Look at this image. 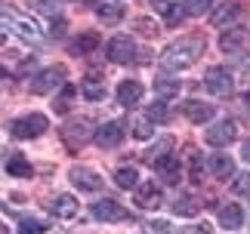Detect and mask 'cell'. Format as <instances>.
Returning <instances> with one entry per match:
<instances>
[{
    "label": "cell",
    "instance_id": "obj_32",
    "mask_svg": "<svg viewBox=\"0 0 250 234\" xmlns=\"http://www.w3.org/2000/svg\"><path fill=\"white\" fill-rule=\"evenodd\" d=\"M19 231H22V234H46V225L37 222V219H22V222H19Z\"/></svg>",
    "mask_w": 250,
    "mask_h": 234
},
{
    "label": "cell",
    "instance_id": "obj_41",
    "mask_svg": "<svg viewBox=\"0 0 250 234\" xmlns=\"http://www.w3.org/2000/svg\"><path fill=\"white\" fill-rule=\"evenodd\" d=\"M62 31H65V22H62V19H56V25H53V34H56V37H59Z\"/></svg>",
    "mask_w": 250,
    "mask_h": 234
},
{
    "label": "cell",
    "instance_id": "obj_21",
    "mask_svg": "<svg viewBox=\"0 0 250 234\" xmlns=\"http://www.w3.org/2000/svg\"><path fill=\"white\" fill-rule=\"evenodd\" d=\"M241 222H244V210L238 203H223L219 207V225L223 228H241Z\"/></svg>",
    "mask_w": 250,
    "mask_h": 234
},
{
    "label": "cell",
    "instance_id": "obj_28",
    "mask_svg": "<svg viewBox=\"0 0 250 234\" xmlns=\"http://www.w3.org/2000/svg\"><path fill=\"white\" fill-rule=\"evenodd\" d=\"M186 154H188V163H191L188 179L195 182V185H201V176H204V157H201V151H195V148H188Z\"/></svg>",
    "mask_w": 250,
    "mask_h": 234
},
{
    "label": "cell",
    "instance_id": "obj_34",
    "mask_svg": "<svg viewBox=\"0 0 250 234\" xmlns=\"http://www.w3.org/2000/svg\"><path fill=\"white\" fill-rule=\"evenodd\" d=\"M213 6V0H186V3H182V9H186V13H207V9Z\"/></svg>",
    "mask_w": 250,
    "mask_h": 234
},
{
    "label": "cell",
    "instance_id": "obj_3",
    "mask_svg": "<svg viewBox=\"0 0 250 234\" xmlns=\"http://www.w3.org/2000/svg\"><path fill=\"white\" fill-rule=\"evenodd\" d=\"M46 126H50V120H46V114H25L19 117V120L9 123V133H13V139H37V136L46 133Z\"/></svg>",
    "mask_w": 250,
    "mask_h": 234
},
{
    "label": "cell",
    "instance_id": "obj_13",
    "mask_svg": "<svg viewBox=\"0 0 250 234\" xmlns=\"http://www.w3.org/2000/svg\"><path fill=\"white\" fill-rule=\"evenodd\" d=\"M182 114L188 117L191 123H207L210 117L216 114V108L213 105H207V102H198V99H188L186 105H182Z\"/></svg>",
    "mask_w": 250,
    "mask_h": 234
},
{
    "label": "cell",
    "instance_id": "obj_18",
    "mask_svg": "<svg viewBox=\"0 0 250 234\" xmlns=\"http://www.w3.org/2000/svg\"><path fill=\"white\" fill-rule=\"evenodd\" d=\"M81 93H83V99H90V102H102L105 99V86H102V77L96 74V71H90L81 80Z\"/></svg>",
    "mask_w": 250,
    "mask_h": 234
},
{
    "label": "cell",
    "instance_id": "obj_16",
    "mask_svg": "<svg viewBox=\"0 0 250 234\" xmlns=\"http://www.w3.org/2000/svg\"><path fill=\"white\" fill-rule=\"evenodd\" d=\"M142 93H146V86H142L139 80H121V83H118V102L124 105V108L136 105V102L142 99Z\"/></svg>",
    "mask_w": 250,
    "mask_h": 234
},
{
    "label": "cell",
    "instance_id": "obj_40",
    "mask_svg": "<svg viewBox=\"0 0 250 234\" xmlns=\"http://www.w3.org/2000/svg\"><path fill=\"white\" fill-rule=\"evenodd\" d=\"M207 231H210L207 225H198V228H182L179 234H207Z\"/></svg>",
    "mask_w": 250,
    "mask_h": 234
},
{
    "label": "cell",
    "instance_id": "obj_26",
    "mask_svg": "<svg viewBox=\"0 0 250 234\" xmlns=\"http://www.w3.org/2000/svg\"><path fill=\"white\" fill-rule=\"evenodd\" d=\"M99 46V34H93V31H83L78 40H74V46H71V53H78V56H83V53H90V50H96Z\"/></svg>",
    "mask_w": 250,
    "mask_h": 234
},
{
    "label": "cell",
    "instance_id": "obj_22",
    "mask_svg": "<svg viewBox=\"0 0 250 234\" xmlns=\"http://www.w3.org/2000/svg\"><path fill=\"white\" fill-rule=\"evenodd\" d=\"M210 173H213L216 179H229V176L235 173V160L229 157V154H213V157H210Z\"/></svg>",
    "mask_w": 250,
    "mask_h": 234
},
{
    "label": "cell",
    "instance_id": "obj_9",
    "mask_svg": "<svg viewBox=\"0 0 250 234\" xmlns=\"http://www.w3.org/2000/svg\"><path fill=\"white\" fill-rule=\"evenodd\" d=\"M235 133H238L235 120H219V123H213L207 130V142L213 145V148H226V145L235 142Z\"/></svg>",
    "mask_w": 250,
    "mask_h": 234
},
{
    "label": "cell",
    "instance_id": "obj_8",
    "mask_svg": "<svg viewBox=\"0 0 250 234\" xmlns=\"http://www.w3.org/2000/svg\"><path fill=\"white\" fill-rule=\"evenodd\" d=\"M151 6H155V13L161 16V22L176 28L182 19H186V9H182L179 0H151Z\"/></svg>",
    "mask_w": 250,
    "mask_h": 234
},
{
    "label": "cell",
    "instance_id": "obj_12",
    "mask_svg": "<svg viewBox=\"0 0 250 234\" xmlns=\"http://www.w3.org/2000/svg\"><path fill=\"white\" fill-rule=\"evenodd\" d=\"M62 136H65V142H68L71 148H81V145L86 142V136H93V126L78 117L74 123H65V126H62Z\"/></svg>",
    "mask_w": 250,
    "mask_h": 234
},
{
    "label": "cell",
    "instance_id": "obj_1",
    "mask_svg": "<svg viewBox=\"0 0 250 234\" xmlns=\"http://www.w3.org/2000/svg\"><path fill=\"white\" fill-rule=\"evenodd\" d=\"M201 53H204V37L198 34H188V37H179V40H173L164 53H161V68H164L167 74H176L182 68L195 65Z\"/></svg>",
    "mask_w": 250,
    "mask_h": 234
},
{
    "label": "cell",
    "instance_id": "obj_27",
    "mask_svg": "<svg viewBox=\"0 0 250 234\" xmlns=\"http://www.w3.org/2000/svg\"><path fill=\"white\" fill-rule=\"evenodd\" d=\"M146 120H151V123H167V120H170L167 102H164V99H161V102H151L148 111H146Z\"/></svg>",
    "mask_w": 250,
    "mask_h": 234
},
{
    "label": "cell",
    "instance_id": "obj_5",
    "mask_svg": "<svg viewBox=\"0 0 250 234\" xmlns=\"http://www.w3.org/2000/svg\"><path fill=\"white\" fill-rule=\"evenodd\" d=\"M232 74L226 71V68H210V71L204 74V90L210 93V96H232Z\"/></svg>",
    "mask_w": 250,
    "mask_h": 234
},
{
    "label": "cell",
    "instance_id": "obj_20",
    "mask_svg": "<svg viewBox=\"0 0 250 234\" xmlns=\"http://www.w3.org/2000/svg\"><path fill=\"white\" fill-rule=\"evenodd\" d=\"M50 210H53L59 219H74L81 207H78V200H74V194H59V197H53Z\"/></svg>",
    "mask_w": 250,
    "mask_h": 234
},
{
    "label": "cell",
    "instance_id": "obj_44",
    "mask_svg": "<svg viewBox=\"0 0 250 234\" xmlns=\"http://www.w3.org/2000/svg\"><path fill=\"white\" fill-rule=\"evenodd\" d=\"M247 102H250V93H247Z\"/></svg>",
    "mask_w": 250,
    "mask_h": 234
},
{
    "label": "cell",
    "instance_id": "obj_29",
    "mask_svg": "<svg viewBox=\"0 0 250 234\" xmlns=\"http://www.w3.org/2000/svg\"><path fill=\"white\" fill-rule=\"evenodd\" d=\"M6 173L9 176H19V179H28V176H31V163H28L25 157H9Z\"/></svg>",
    "mask_w": 250,
    "mask_h": 234
},
{
    "label": "cell",
    "instance_id": "obj_45",
    "mask_svg": "<svg viewBox=\"0 0 250 234\" xmlns=\"http://www.w3.org/2000/svg\"><path fill=\"white\" fill-rule=\"evenodd\" d=\"M81 3H86V0H81Z\"/></svg>",
    "mask_w": 250,
    "mask_h": 234
},
{
    "label": "cell",
    "instance_id": "obj_7",
    "mask_svg": "<svg viewBox=\"0 0 250 234\" xmlns=\"http://www.w3.org/2000/svg\"><path fill=\"white\" fill-rule=\"evenodd\" d=\"M124 139V123L121 120H108V123H102L99 130H93V142L99 145V148H114Z\"/></svg>",
    "mask_w": 250,
    "mask_h": 234
},
{
    "label": "cell",
    "instance_id": "obj_33",
    "mask_svg": "<svg viewBox=\"0 0 250 234\" xmlns=\"http://www.w3.org/2000/svg\"><path fill=\"white\" fill-rule=\"evenodd\" d=\"M232 191L238 194V197H247V200H250V173L238 176V179H235V185H232Z\"/></svg>",
    "mask_w": 250,
    "mask_h": 234
},
{
    "label": "cell",
    "instance_id": "obj_24",
    "mask_svg": "<svg viewBox=\"0 0 250 234\" xmlns=\"http://www.w3.org/2000/svg\"><path fill=\"white\" fill-rule=\"evenodd\" d=\"M114 185H118V188H124V191L136 188V185H139V173H136V167H121L118 173H114Z\"/></svg>",
    "mask_w": 250,
    "mask_h": 234
},
{
    "label": "cell",
    "instance_id": "obj_15",
    "mask_svg": "<svg viewBox=\"0 0 250 234\" xmlns=\"http://www.w3.org/2000/svg\"><path fill=\"white\" fill-rule=\"evenodd\" d=\"M155 170H158V176H161V179H164L167 185H176V182H179V176H182L179 160L173 157V154H164V157H158V160H155Z\"/></svg>",
    "mask_w": 250,
    "mask_h": 234
},
{
    "label": "cell",
    "instance_id": "obj_10",
    "mask_svg": "<svg viewBox=\"0 0 250 234\" xmlns=\"http://www.w3.org/2000/svg\"><path fill=\"white\" fill-rule=\"evenodd\" d=\"M93 219H99V222H121L127 213H124V207L118 200H111V197H102V200H96L93 203Z\"/></svg>",
    "mask_w": 250,
    "mask_h": 234
},
{
    "label": "cell",
    "instance_id": "obj_17",
    "mask_svg": "<svg viewBox=\"0 0 250 234\" xmlns=\"http://www.w3.org/2000/svg\"><path fill=\"white\" fill-rule=\"evenodd\" d=\"M238 16H241V6H238V3H219L213 9V16H210V25H213V28H226V25L238 22Z\"/></svg>",
    "mask_w": 250,
    "mask_h": 234
},
{
    "label": "cell",
    "instance_id": "obj_36",
    "mask_svg": "<svg viewBox=\"0 0 250 234\" xmlns=\"http://www.w3.org/2000/svg\"><path fill=\"white\" fill-rule=\"evenodd\" d=\"M37 9H46V16H56L59 13V0H31Z\"/></svg>",
    "mask_w": 250,
    "mask_h": 234
},
{
    "label": "cell",
    "instance_id": "obj_38",
    "mask_svg": "<svg viewBox=\"0 0 250 234\" xmlns=\"http://www.w3.org/2000/svg\"><path fill=\"white\" fill-rule=\"evenodd\" d=\"M71 93H74V86H68V90H65V96L56 102V111H59V114H68V96H71Z\"/></svg>",
    "mask_w": 250,
    "mask_h": 234
},
{
    "label": "cell",
    "instance_id": "obj_42",
    "mask_svg": "<svg viewBox=\"0 0 250 234\" xmlns=\"http://www.w3.org/2000/svg\"><path fill=\"white\" fill-rule=\"evenodd\" d=\"M241 154H244V160H247V163H250V136H247V142H244V145H241Z\"/></svg>",
    "mask_w": 250,
    "mask_h": 234
},
{
    "label": "cell",
    "instance_id": "obj_31",
    "mask_svg": "<svg viewBox=\"0 0 250 234\" xmlns=\"http://www.w3.org/2000/svg\"><path fill=\"white\" fill-rule=\"evenodd\" d=\"M155 90L167 99V96H176L182 90V83L176 80V77H173V80H170V77H158V80H155Z\"/></svg>",
    "mask_w": 250,
    "mask_h": 234
},
{
    "label": "cell",
    "instance_id": "obj_39",
    "mask_svg": "<svg viewBox=\"0 0 250 234\" xmlns=\"http://www.w3.org/2000/svg\"><path fill=\"white\" fill-rule=\"evenodd\" d=\"M148 231H158V234H170V222H148Z\"/></svg>",
    "mask_w": 250,
    "mask_h": 234
},
{
    "label": "cell",
    "instance_id": "obj_4",
    "mask_svg": "<svg viewBox=\"0 0 250 234\" xmlns=\"http://www.w3.org/2000/svg\"><path fill=\"white\" fill-rule=\"evenodd\" d=\"M59 86H65V68L53 65V68L41 71V74L31 80V93H37V96H50V93L59 90Z\"/></svg>",
    "mask_w": 250,
    "mask_h": 234
},
{
    "label": "cell",
    "instance_id": "obj_14",
    "mask_svg": "<svg viewBox=\"0 0 250 234\" xmlns=\"http://www.w3.org/2000/svg\"><path fill=\"white\" fill-rule=\"evenodd\" d=\"M136 207H142V210L161 207V185H155V182L139 185V188H136Z\"/></svg>",
    "mask_w": 250,
    "mask_h": 234
},
{
    "label": "cell",
    "instance_id": "obj_25",
    "mask_svg": "<svg viewBox=\"0 0 250 234\" xmlns=\"http://www.w3.org/2000/svg\"><path fill=\"white\" fill-rule=\"evenodd\" d=\"M173 213H176V216H195L198 200L191 197V194H176V197H173Z\"/></svg>",
    "mask_w": 250,
    "mask_h": 234
},
{
    "label": "cell",
    "instance_id": "obj_43",
    "mask_svg": "<svg viewBox=\"0 0 250 234\" xmlns=\"http://www.w3.org/2000/svg\"><path fill=\"white\" fill-rule=\"evenodd\" d=\"M0 234H9V231H6V225H3V222H0Z\"/></svg>",
    "mask_w": 250,
    "mask_h": 234
},
{
    "label": "cell",
    "instance_id": "obj_19",
    "mask_svg": "<svg viewBox=\"0 0 250 234\" xmlns=\"http://www.w3.org/2000/svg\"><path fill=\"white\" fill-rule=\"evenodd\" d=\"M96 16H99V22L114 25V22L124 19V6L114 3V0H96Z\"/></svg>",
    "mask_w": 250,
    "mask_h": 234
},
{
    "label": "cell",
    "instance_id": "obj_30",
    "mask_svg": "<svg viewBox=\"0 0 250 234\" xmlns=\"http://www.w3.org/2000/svg\"><path fill=\"white\" fill-rule=\"evenodd\" d=\"M133 139H139V142H151L155 139V123L151 120H136V126H133Z\"/></svg>",
    "mask_w": 250,
    "mask_h": 234
},
{
    "label": "cell",
    "instance_id": "obj_6",
    "mask_svg": "<svg viewBox=\"0 0 250 234\" xmlns=\"http://www.w3.org/2000/svg\"><path fill=\"white\" fill-rule=\"evenodd\" d=\"M108 58L111 62H118V65H130V62H136V40L133 37H111V43H108Z\"/></svg>",
    "mask_w": 250,
    "mask_h": 234
},
{
    "label": "cell",
    "instance_id": "obj_11",
    "mask_svg": "<svg viewBox=\"0 0 250 234\" xmlns=\"http://www.w3.org/2000/svg\"><path fill=\"white\" fill-rule=\"evenodd\" d=\"M68 179H71V185H78L81 191H99L102 188V176L93 173V170H86V167H74L68 173Z\"/></svg>",
    "mask_w": 250,
    "mask_h": 234
},
{
    "label": "cell",
    "instance_id": "obj_2",
    "mask_svg": "<svg viewBox=\"0 0 250 234\" xmlns=\"http://www.w3.org/2000/svg\"><path fill=\"white\" fill-rule=\"evenodd\" d=\"M0 25L13 28V31L22 37V40H28V43H41L43 40L41 22L31 19L28 13H19V9H13V6H0Z\"/></svg>",
    "mask_w": 250,
    "mask_h": 234
},
{
    "label": "cell",
    "instance_id": "obj_35",
    "mask_svg": "<svg viewBox=\"0 0 250 234\" xmlns=\"http://www.w3.org/2000/svg\"><path fill=\"white\" fill-rule=\"evenodd\" d=\"M170 148H173V142H170V139H164L161 145H155V148H151V151L146 154V160H151V163H155L158 157H164V154H170Z\"/></svg>",
    "mask_w": 250,
    "mask_h": 234
},
{
    "label": "cell",
    "instance_id": "obj_23",
    "mask_svg": "<svg viewBox=\"0 0 250 234\" xmlns=\"http://www.w3.org/2000/svg\"><path fill=\"white\" fill-rule=\"evenodd\" d=\"M244 43H247V34L238 31V28H235V31H226L223 37H219V50H223V53H238Z\"/></svg>",
    "mask_w": 250,
    "mask_h": 234
},
{
    "label": "cell",
    "instance_id": "obj_37",
    "mask_svg": "<svg viewBox=\"0 0 250 234\" xmlns=\"http://www.w3.org/2000/svg\"><path fill=\"white\" fill-rule=\"evenodd\" d=\"M136 28H139L142 34H148V37H155V34H158V25L151 22V19H139V22H136Z\"/></svg>",
    "mask_w": 250,
    "mask_h": 234
}]
</instances>
